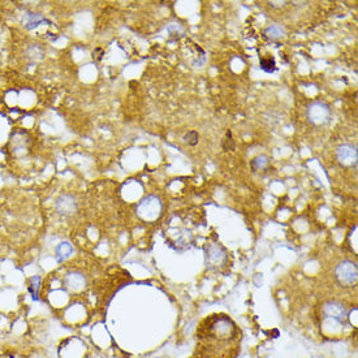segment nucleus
Masks as SVG:
<instances>
[{
	"label": "nucleus",
	"instance_id": "4468645a",
	"mask_svg": "<svg viewBox=\"0 0 358 358\" xmlns=\"http://www.w3.org/2000/svg\"><path fill=\"white\" fill-rule=\"evenodd\" d=\"M260 69L266 73H274L276 70V61L274 58H259Z\"/></svg>",
	"mask_w": 358,
	"mask_h": 358
},
{
	"label": "nucleus",
	"instance_id": "9b49d317",
	"mask_svg": "<svg viewBox=\"0 0 358 358\" xmlns=\"http://www.w3.org/2000/svg\"><path fill=\"white\" fill-rule=\"evenodd\" d=\"M65 283H67V285L72 289H81L82 287H85V277L84 275L73 272V274L67 275V277H65Z\"/></svg>",
	"mask_w": 358,
	"mask_h": 358
},
{
	"label": "nucleus",
	"instance_id": "1a4fd4ad",
	"mask_svg": "<svg viewBox=\"0 0 358 358\" xmlns=\"http://www.w3.org/2000/svg\"><path fill=\"white\" fill-rule=\"evenodd\" d=\"M225 259V251L220 246L211 245L207 251V263L210 265H219Z\"/></svg>",
	"mask_w": 358,
	"mask_h": 358
},
{
	"label": "nucleus",
	"instance_id": "f257e3e1",
	"mask_svg": "<svg viewBox=\"0 0 358 358\" xmlns=\"http://www.w3.org/2000/svg\"><path fill=\"white\" fill-rule=\"evenodd\" d=\"M306 117L309 123L315 127H323L328 124L332 118V111L329 106L324 102L315 101L307 106L306 108Z\"/></svg>",
	"mask_w": 358,
	"mask_h": 358
},
{
	"label": "nucleus",
	"instance_id": "6e6552de",
	"mask_svg": "<svg viewBox=\"0 0 358 358\" xmlns=\"http://www.w3.org/2000/svg\"><path fill=\"white\" fill-rule=\"evenodd\" d=\"M287 32L284 29V26H281L280 23H272L265 30V37L270 41H279L281 38L285 37Z\"/></svg>",
	"mask_w": 358,
	"mask_h": 358
},
{
	"label": "nucleus",
	"instance_id": "ddd939ff",
	"mask_svg": "<svg viewBox=\"0 0 358 358\" xmlns=\"http://www.w3.org/2000/svg\"><path fill=\"white\" fill-rule=\"evenodd\" d=\"M41 284H42V277L39 276V275H35V276L30 277L29 291H30V295H32L33 300L34 301L38 300V295H39Z\"/></svg>",
	"mask_w": 358,
	"mask_h": 358
},
{
	"label": "nucleus",
	"instance_id": "f03ea898",
	"mask_svg": "<svg viewBox=\"0 0 358 358\" xmlns=\"http://www.w3.org/2000/svg\"><path fill=\"white\" fill-rule=\"evenodd\" d=\"M136 212L142 220L151 222L160 217L162 214V202L156 196L144 197L136 206Z\"/></svg>",
	"mask_w": 358,
	"mask_h": 358
},
{
	"label": "nucleus",
	"instance_id": "dca6fc26",
	"mask_svg": "<svg viewBox=\"0 0 358 358\" xmlns=\"http://www.w3.org/2000/svg\"><path fill=\"white\" fill-rule=\"evenodd\" d=\"M184 141L188 145H190V146H196L198 144V141H200V134L197 133L196 130H190V132H188L184 136Z\"/></svg>",
	"mask_w": 358,
	"mask_h": 358
},
{
	"label": "nucleus",
	"instance_id": "20e7f679",
	"mask_svg": "<svg viewBox=\"0 0 358 358\" xmlns=\"http://www.w3.org/2000/svg\"><path fill=\"white\" fill-rule=\"evenodd\" d=\"M336 160L341 167H355L358 160L357 146L352 144H341L336 149Z\"/></svg>",
	"mask_w": 358,
	"mask_h": 358
},
{
	"label": "nucleus",
	"instance_id": "2eb2a0df",
	"mask_svg": "<svg viewBox=\"0 0 358 358\" xmlns=\"http://www.w3.org/2000/svg\"><path fill=\"white\" fill-rule=\"evenodd\" d=\"M28 56L32 60H41L43 58V51H42L41 47H38V44H33L28 51Z\"/></svg>",
	"mask_w": 358,
	"mask_h": 358
},
{
	"label": "nucleus",
	"instance_id": "9d476101",
	"mask_svg": "<svg viewBox=\"0 0 358 358\" xmlns=\"http://www.w3.org/2000/svg\"><path fill=\"white\" fill-rule=\"evenodd\" d=\"M47 22L44 20V17L42 15H38V13H28V15L23 17V25L28 30L35 29L37 26H39L41 23Z\"/></svg>",
	"mask_w": 358,
	"mask_h": 358
},
{
	"label": "nucleus",
	"instance_id": "0eeeda50",
	"mask_svg": "<svg viewBox=\"0 0 358 358\" xmlns=\"http://www.w3.org/2000/svg\"><path fill=\"white\" fill-rule=\"evenodd\" d=\"M72 254H73V246L72 244L68 243V241H63V243H60L58 246H56L55 257L59 263L67 260Z\"/></svg>",
	"mask_w": 358,
	"mask_h": 358
},
{
	"label": "nucleus",
	"instance_id": "f8f14e48",
	"mask_svg": "<svg viewBox=\"0 0 358 358\" xmlns=\"http://www.w3.org/2000/svg\"><path fill=\"white\" fill-rule=\"evenodd\" d=\"M270 158L265 154H260V155L255 156L253 160L250 162V167L253 170V172H257V171H262L269 165Z\"/></svg>",
	"mask_w": 358,
	"mask_h": 358
},
{
	"label": "nucleus",
	"instance_id": "7ed1b4c3",
	"mask_svg": "<svg viewBox=\"0 0 358 358\" xmlns=\"http://www.w3.org/2000/svg\"><path fill=\"white\" fill-rule=\"evenodd\" d=\"M335 276L343 285H352L358 279L357 265L352 260H343L335 270Z\"/></svg>",
	"mask_w": 358,
	"mask_h": 358
},
{
	"label": "nucleus",
	"instance_id": "39448f33",
	"mask_svg": "<svg viewBox=\"0 0 358 358\" xmlns=\"http://www.w3.org/2000/svg\"><path fill=\"white\" fill-rule=\"evenodd\" d=\"M78 208L77 198L72 194H61L55 202V210L61 217H72Z\"/></svg>",
	"mask_w": 358,
	"mask_h": 358
},
{
	"label": "nucleus",
	"instance_id": "423d86ee",
	"mask_svg": "<svg viewBox=\"0 0 358 358\" xmlns=\"http://www.w3.org/2000/svg\"><path fill=\"white\" fill-rule=\"evenodd\" d=\"M323 313L327 317L333 318V319L340 322L344 321V318L347 317V309H345V306L341 305V303L335 302V301L326 303V305H324Z\"/></svg>",
	"mask_w": 358,
	"mask_h": 358
}]
</instances>
